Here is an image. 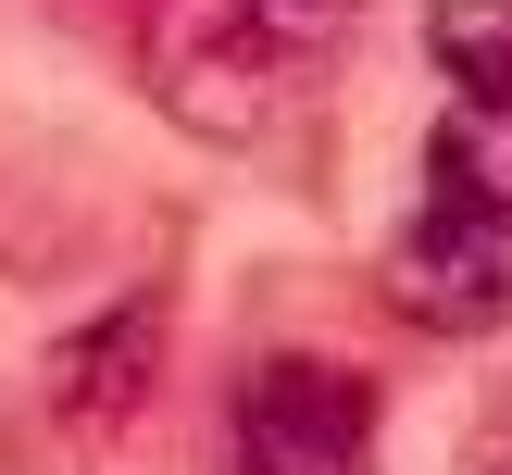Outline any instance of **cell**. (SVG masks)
<instances>
[{
  "instance_id": "1",
  "label": "cell",
  "mask_w": 512,
  "mask_h": 475,
  "mask_svg": "<svg viewBox=\"0 0 512 475\" xmlns=\"http://www.w3.org/2000/svg\"><path fill=\"white\" fill-rule=\"evenodd\" d=\"M138 88L163 100L188 138L238 150L288 100V50L238 13V0H138Z\"/></svg>"
},
{
  "instance_id": "2",
  "label": "cell",
  "mask_w": 512,
  "mask_h": 475,
  "mask_svg": "<svg viewBox=\"0 0 512 475\" xmlns=\"http://www.w3.org/2000/svg\"><path fill=\"white\" fill-rule=\"evenodd\" d=\"M238 475H375V375L275 350L238 388Z\"/></svg>"
},
{
  "instance_id": "3",
  "label": "cell",
  "mask_w": 512,
  "mask_h": 475,
  "mask_svg": "<svg viewBox=\"0 0 512 475\" xmlns=\"http://www.w3.org/2000/svg\"><path fill=\"white\" fill-rule=\"evenodd\" d=\"M375 275H388V313H413L425 338H500L512 325V238L450 213V200H425Z\"/></svg>"
},
{
  "instance_id": "4",
  "label": "cell",
  "mask_w": 512,
  "mask_h": 475,
  "mask_svg": "<svg viewBox=\"0 0 512 475\" xmlns=\"http://www.w3.org/2000/svg\"><path fill=\"white\" fill-rule=\"evenodd\" d=\"M150 388H163V300H113V313H88L63 350H50V425L63 438H125V425L150 413Z\"/></svg>"
},
{
  "instance_id": "5",
  "label": "cell",
  "mask_w": 512,
  "mask_h": 475,
  "mask_svg": "<svg viewBox=\"0 0 512 475\" xmlns=\"http://www.w3.org/2000/svg\"><path fill=\"white\" fill-rule=\"evenodd\" d=\"M425 175H438L450 213H475V225L512 238V100H450L438 138H425Z\"/></svg>"
},
{
  "instance_id": "6",
  "label": "cell",
  "mask_w": 512,
  "mask_h": 475,
  "mask_svg": "<svg viewBox=\"0 0 512 475\" xmlns=\"http://www.w3.org/2000/svg\"><path fill=\"white\" fill-rule=\"evenodd\" d=\"M425 63L450 75V100H512V0H438Z\"/></svg>"
},
{
  "instance_id": "7",
  "label": "cell",
  "mask_w": 512,
  "mask_h": 475,
  "mask_svg": "<svg viewBox=\"0 0 512 475\" xmlns=\"http://www.w3.org/2000/svg\"><path fill=\"white\" fill-rule=\"evenodd\" d=\"M238 13H250V25H263V38H275V50L300 63V50L350 38V13H363V0H238Z\"/></svg>"
},
{
  "instance_id": "8",
  "label": "cell",
  "mask_w": 512,
  "mask_h": 475,
  "mask_svg": "<svg viewBox=\"0 0 512 475\" xmlns=\"http://www.w3.org/2000/svg\"><path fill=\"white\" fill-rule=\"evenodd\" d=\"M463 475H512V425H488V438L463 450Z\"/></svg>"
}]
</instances>
